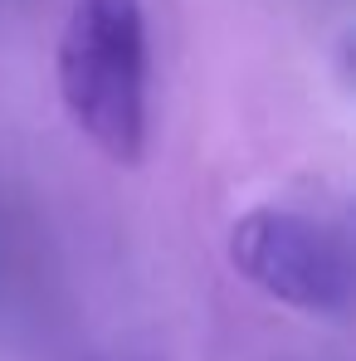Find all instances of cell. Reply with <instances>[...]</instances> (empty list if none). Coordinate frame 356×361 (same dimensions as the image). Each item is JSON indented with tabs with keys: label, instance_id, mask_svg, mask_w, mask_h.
<instances>
[{
	"label": "cell",
	"instance_id": "6da1fadb",
	"mask_svg": "<svg viewBox=\"0 0 356 361\" xmlns=\"http://www.w3.org/2000/svg\"><path fill=\"white\" fill-rule=\"evenodd\" d=\"M59 98L73 127L118 166L147 152L142 0H73L59 35Z\"/></svg>",
	"mask_w": 356,
	"mask_h": 361
},
{
	"label": "cell",
	"instance_id": "7a4b0ae2",
	"mask_svg": "<svg viewBox=\"0 0 356 361\" xmlns=\"http://www.w3.org/2000/svg\"><path fill=\"white\" fill-rule=\"evenodd\" d=\"M230 264L283 307L337 317L352 302V264L342 240L297 210H249L230 230Z\"/></svg>",
	"mask_w": 356,
	"mask_h": 361
}]
</instances>
